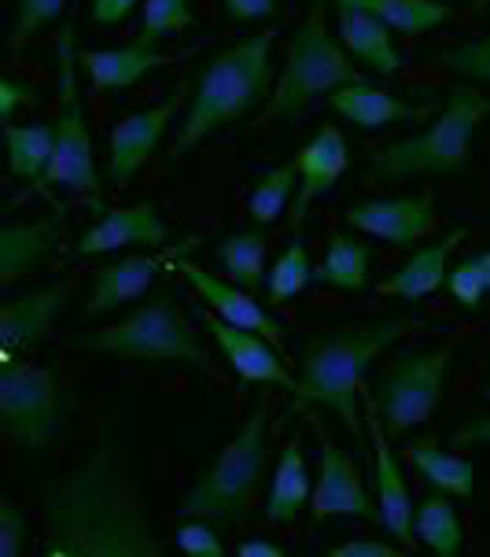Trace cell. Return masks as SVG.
<instances>
[{"instance_id": "obj_1", "label": "cell", "mask_w": 490, "mask_h": 557, "mask_svg": "<svg viewBox=\"0 0 490 557\" xmlns=\"http://www.w3.org/2000/svg\"><path fill=\"white\" fill-rule=\"evenodd\" d=\"M41 506L49 521L45 557H163L169 550L108 432L81 466L41 487Z\"/></svg>"}, {"instance_id": "obj_2", "label": "cell", "mask_w": 490, "mask_h": 557, "mask_svg": "<svg viewBox=\"0 0 490 557\" xmlns=\"http://www.w3.org/2000/svg\"><path fill=\"white\" fill-rule=\"evenodd\" d=\"M410 329H420L417 318H380L357 329L310 336L299 347V384L296 399L332 410L347 432H362L357 395L365 392V373L384 351H391Z\"/></svg>"}, {"instance_id": "obj_3", "label": "cell", "mask_w": 490, "mask_h": 557, "mask_svg": "<svg viewBox=\"0 0 490 557\" xmlns=\"http://www.w3.org/2000/svg\"><path fill=\"white\" fill-rule=\"evenodd\" d=\"M273 45H277V30L254 34L222 49L206 63L169 152L188 156L203 140L237 126L251 111H259L266 97H273V85H277L273 82Z\"/></svg>"}, {"instance_id": "obj_4", "label": "cell", "mask_w": 490, "mask_h": 557, "mask_svg": "<svg viewBox=\"0 0 490 557\" xmlns=\"http://www.w3.org/2000/svg\"><path fill=\"white\" fill-rule=\"evenodd\" d=\"M490 119V92L476 82L454 85L447 108L424 126L420 134L394 140L388 148L369 152V170L376 182H406L420 174H465L473 156V137Z\"/></svg>"}, {"instance_id": "obj_5", "label": "cell", "mask_w": 490, "mask_h": 557, "mask_svg": "<svg viewBox=\"0 0 490 557\" xmlns=\"http://www.w3.org/2000/svg\"><path fill=\"white\" fill-rule=\"evenodd\" d=\"M78 351H92L103 358H122V362H152V366H185L192 373L218 376L211 355L200 344L196 329L188 325L185 310L177 307L174 292H155L145 307L134 314L97 333H85L71 339Z\"/></svg>"}, {"instance_id": "obj_6", "label": "cell", "mask_w": 490, "mask_h": 557, "mask_svg": "<svg viewBox=\"0 0 490 557\" xmlns=\"http://www.w3.org/2000/svg\"><path fill=\"white\" fill-rule=\"evenodd\" d=\"M269 399L259 395L248 421L237 429V436L225 443L218 458L188 487L181 503L185 517H203V521L214 524H237L251 513L269 461Z\"/></svg>"}, {"instance_id": "obj_7", "label": "cell", "mask_w": 490, "mask_h": 557, "mask_svg": "<svg viewBox=\"0 0 490 557\" xmlns=\"http://www.w3.org/2000/svg\"><path fill=\"white\" fill-rule=\"evenodd\" d=\"M362 74L351 63V52L343 49V41H336L325 26V8L317 4L303 23H299L296 37H291L288 63L280 71L273 97L262 111V119L269 122H296L306 115L310 103L322 97H332L343 85H357Z\"/></svg>"}, {"instance_id": "obj_8", "label": "cell", "mask_w": 490, "mask_h": 557, "mask_svg": "<svg viewBox=\"0 0 490 557\" xmlns=\"http://www.w3.org/2000/svg\"><path fill=\"white\" fill-rule=\"evenodd\" d=\"M450 370H454V344L410 347L391 358L384 373L373 381V403L380 410L388 436H406L410 429L431 421L447 392Z\"/></svg>"}, {"instance_id": "obj_9", "label": "cell", "mask_w": 490, "mask_h": 557, "mask_svg": "<svg viewBox=\"0 0 490 557\" xmlns=\"http://www.w3.org/2000/svg\"><path fill=\"white\" fill-rule=\"evenodd\" d=\"M78 49H74V23L60 30V119L55 126V156L37 188H71L100 200L103 182L97 170V152H92L89 122H85V103L78 92Z\"/></svg>"}, {"instance_id": "obj_10", "label": "cell", "mask_w": 490, "mask_h": 557, "mask_svg": "<svg viewBox=\"0 0 490 557\" xmlns=\"http://www.w3.org/2000/svg\"><path fill=\"white\" fill-rule=\"evenodd\" d=\"M67 413V388L49 366L4 362L0 370V418L15 447L45 450Z\"/></svg>"}, {"instance_id": "obj_11", "label": "cell", "mask_w": 490, "mask_h": 557, "mask_svg": "<svg viewBox=\"0 0 490 557\" xmlns=\"http://www.w3.org/2000/svg\"><path fill=\"white\" fill-rule=\"evenodd\" d=\"M347 225L365 237L388 240L394 248H413L439 230V211L431 193L388 196V200H362L347 207Z\"/></svg>"}, {"instance_id": "obj_12", "label": "cell", "mask_w": 490, "mask_h": 557, "mask_svg": "<svg viewBox=\"0 0 490 557\" xmlns=\"http://www.w3.org/2000/svg\"><path fill=\"white\" fill-rule=\"evenodd\" d=\"M185 92H188V85H177L163 103L134 111V115H126L115 129H111V137H108V182L111 185H126L129 177L155 156V148L163 145L169 122H174L177 111H181Z\"/></svg>"}, {"instance_id": "obj_13", "label": "cell", "mask_w": 490, "mask_h": 557, "mask_svg": "<svg viewBox=\"0 0 490 557\" xmlns=\"http://www.w3.org/2000/svg\"><path fill=\"white\" fill-rule=\"evenodd\" d=\"M310 517L314 524L328 521V517H357V521H380V506L365 487L362 469L347 450L336 443H322V469H317V484L310 495Z\"/></svg>"}, {"instance_id": "obj_14", "label": "cell", "mask_w": 490, "mask_h": 557, "mask_svg": "<svg viewBox=\"0 0 490 557\" xmlns=\"http://www.w3.org/2000/svg\"><path fill=\"white\" fill-rule=\"evenodd\" d=\"M365 399V424H369L373 455H376V506H380V524L394 535V543H402L413 554L417 550V535H413V498L402 476V466L391 450V436L384 432L380 410H376L373 395L362 392Z\"/></svg>"}, {"instance_id": "obj_15", "label": "cell", "mask_w": 490, "mask_h": 557, "mask_svg": "<svg viewBox=\"0 0 490 557\" xmlns=\"http://www.w3.org/2000/svg\"><path fill=\"white\" fill-rule=\"evenodd\" d=\"M206 333L218 344L222 358L229 362V370L248 384H266V388H288L296 392L299 376L288 370L285 355L277 351L269 336L251 333V329H240L233 321H225L218 314L206 318Z\"/></svg>"}, {"instance_id": "obj_16", "label": "cell", "mask_w": 490, "mask_h": 557, "mask_svg": "<svg viewBox=\"0 0 490 557\" xmlns=\"http://www.w3.org/2000/svg\"><path fill=\"white\" fill-rule=\"evenodd\" d=\"M174 270L192 285L196 296L203 299V307H211L218 318L233 321V325H240V329H251V333L269 336L277 347L285 344V325L254 299V292L240 288L237 281H229V277H218V273H206L203 267H196L192 259H185V251L174 255Z\"/></svg>"}, {"instance_id": "obj_17", "label": "cell", "mask_w": 490, "mask_h": 557, "mask_svg": "<svg viewBox=\"0 0 490 557\" xmlns=\"http://www.w3.org/2000/svg\"><path fill=\"white\" fill-rule=\"evenodd\" d=\"M74 296L71 281L49 288H34L26 296H12L0 310V362H15L23 351H30L34 344H41L49 336L55 314L67 307Z\"/></svg>"}, {"instance_id": "obj_18", "label": "cell", "mask_w": 490, "mask_h": 557, "mask_svg": "<svg viewBox=\"0 0 490 557\" xmlns=\"http://www.w3.org/2000/svg\"><path fill=\"white\" fill-rule=\"evenodd\" d=\"M299 163V188H296V200H291V230L306 222L310 207H314L322 196L332 188L343 170L351 166V148H347V137L339 134V126H322L314 134V140L296 156Z\"/></svg>"}, {"instance_id": "obj_19", "label": "cell", "mask_w": 490, "mask_h": 557, "mask_svg": "<svg viewBox=\"0 0 490 557\" xmlns=\"http://www.w3.org/2000/svg\"><path fill=\"white\" fill-rule=\"evenodd\" d=\"M169 240V225L159 214V207L152 200H140L129 207H115L92 230L81 233L78 255H103V251H118V248H163Z\"/></svg>"}, {"instance_id": "obj_20", "label": "cell", "mask_w": 490, "mask_h": 557, "mask_svg": "<svg viewBox=\"0 0 490 557\" xmlns=\"http://www.w3.org/2000/svg\"><path fill=\"white\" fill-rule=\"evenodd\" d=\"M63 211L41 222H4L0 233V285H15L18 277L41 270L60 251Z\"/></svg>"}, {"instance_id": "obj_21", "label": "cell", "mask_w": 490, "mask_h": 557, "mask_svg": "<svg viewBox=\"0 0 490 557\" xmlns=\"http://www.w3.org/2000/svg\"><path fill=\"white\" fill-rule=\"evenodd\" d=\"M465 237H468L465 225H454V230H450L442 240L428 244V248H417L399 270L391 273V277L380 281V296L410 299V304H417V299H428L431 292H439L442 285H447L450 255L461 248V240H465Z\"/></svg>"}, {"instance_id": "obj_22", "label": "cell", "mask_w": 490, "mask_h": 557, "mask_svg": "<svg viewBox=\"0 0 490 557\" xmlns=\"http://www.w3.org/2000/svg\"><path fill=\"white\" fill-rule=\"evenodd\" d=\"M78 60H81V67H85V74H89V82L97 92H126V89H134L140 78L169 67L174 55L159 52L155 45L129 41V45H122V49L78 52Z\"/></svg>"}, {"instance_id": "obj_23", "label": "cell", "mask_w": 490, "mask_h": 557, "mask_svg": "<svg viewBox=\"0 0 490 557\" xmlns=\"http://www.w3.org/2000/svg\"><path fill=\"white\" fill-rule=\"evenodd\" d=\"M339 15V41L354 55L357 63L373 67L376 74H399L402 71V52L394 45V34L384 18L357 8L354 0H336Z\"/></svg>"}, {"instance_id": "obj_24", "label": "cell", "mask_w": 490, "mask_h": 557, "mask_svg": "<svg viewBox=\"0 0 490 557\" xmlns=\"http://www.w3.org/2000/svg\"><path fill=\"white\" fill-rule=\"evenodd\" d=\"M159 270H163V262L155 255H126V259L100 267L92 273V296L85 299L81 318H103L111 310L134 304L155 285Z\"/></svg>"}, {"instance_id": "obj_25", "label": "cell", "mask_w": 490, "mask_h": 557, "mask_svg": "<svg viewBox=\"0 0 490 557\" xmlns=\"http://www.w3.org/2000/svg\"><path fill=\"white\" fill-rule=\"evenodd\" d=\"M328 108L336 111L339 119L354 122L357 129H384L394 126V122H420L431 115L428 103H406L391 92L376 89L369 82H357V85H343L328 97Z\"/></svg>"}, {"instance_id": "obj_26", "label": "cell", "mask_w": 490, "mask_h": 557, "mask_svg": "<svg viewBox=\"0 0 490 557\" xmlns=\"http://www.w3.org/2000/svg\"><path fill=\"white\" fill-rule=\"evenodd\" d=\"M310 495H314V484H310V469L303 458V436L291 432L280 447L277 469H273V484L266 495V521L269 524H291L303 506H310Z\"/></svg>"}, {"instance_id": "obj_27", "label": "cell", "mask_w": 490, "mask_h": 557, "mask_svg": "<svg viewBox=\"0 0 490 557\" xmlns=\"http://www.w3.org/2000/svg\"><path fill=\"white\" fill-rule=\"evenodd\" d=\"M406 461L436 491H447V495H454V498H468L476 491L473 461L454 455V450H442L439 440H431V436L413 440L406 447Z\"/></svg>"}, {"instance_id": "obj_28", "label": "cell", "mask_w": 490, "mask_h": 557, "mask_svg": "<svg viewBox=\"0 0 490 557\" xmlns=\"http://www.w3.org/2000/svg\"><path fill=\"white\" fill-rule=\"evenodd\" d=\"M373 267V248L354 240L351 233H332L322 262L314 267V281L336 292H365Z\"/></svg>"}, {"instance_id": "obj_29", "label": "cell", "mask_w": 490, "mask_h": 557, "mask_svg": "<svg viewBox=\"0 0 490 557\" xmlns=\"http://www.w3.org/2000/svg\"><path fill=\"white\" fill-rule=\"evenodd\" d=\"M413 535L439 557H457L465 550V524L447 491H431L413 506Z\"/></svg>"}, {"instance_id": "obj_30", "label": "cell", "mask_w": 490, "mask_h": 557, "mask_svg": "<svg viewBox=\"0 0 490 557\" xmlns=\"http://www.w3.org/2000/svg\"><path fill=\"white\" fill-rule=\"evenodd\" d=\"M4 145H8V166L18 182H41L55 156V126L49 122H34V126H4Z\"/></svg>"}, {"instance_id": "obj_31", "label": "cell", "mask_w": 490, "mask_h": 557, "mask_svg": "<svg viewBox=\"0 0 490 557\" xmlns=\"http://www.w3.org/2000/svg\"><path fill=\"white\" fill-rule=\"evenodd\" d=\"M214 255H218L225 277L259 296V288L266 285V233L259 225L243 233H229L225 240H218Z\"/></svg>"}, {"instance_id": "obj_32", "label": "cell", "mask_w": 490, "mask_h": 557, "mask_svg": "<svg viewBox=\"0 0 490 557\" xmlns=\"http://www.w3.org/2000/svg\"><path fill=\"white\" fill-rule=\"evenodd\" d=\"M357 8L373 12L376 18L391 26L399 34H431L436 26L450 23L454 15V4H442V0H354Z\"/></svg>"}, {"instance_id": "obj_33", "label": "cell", "mask_w": 490, "mask_h": 557, "mask_svg": "<svg viewBox=\"0 0 490 557\" xmlns=\"http://www.w3.org/2000/svg\"><path fill=\"white\" fill-rule=\"evenodd\" d=\"M296 188H299V163L296 159L266 170V174L259 177V185H254L251 200H248L251 222L259 225V230H266V225L285 219V214L291 211V196H296Z\"/></svg>"}, {"instance_id": "obj_34", "label": "cell", "mask_w": 490, "mask_h": 557, "mask_svg": "<svg viewBox=\"0 0 490 557\" xmlns=\"http://www.w3.org/2000/svg\"><path fill=\"white\" fill-rule=\"evenodd\" d=\"M310 281H314V262H310V251H306V240L291 237V244L280 251V259L273 262L269 277H266V299L269 307H285L291 299L303 292Z\"/></svg>"}, {"instance_id": "obj_35", "label": "cell", "mask_w": 490, "mask_h": 557, "mask_svg": "<svg viewBox=\"0 0 490 557\" xmlns=\"http://www.w3.org/2000/svg\"><path fill=\"white\" fill-rule=\"evenodd\" d=\"M196 26V12L188 0H145L140 4V34L137 41L155 45L163 37L185 34Z\"/></svg>"}, {"instance_id": "obj_36", "label": "cell", "mask_w": 490, "mask_h": 557, "mask_svg": "<svg viewBox=\"0 0 490 557\" xmlns=\"http://www.w3.org/2000/svg\"><path fill=\"white\" fill-rule=\"evenodd\" d=\"M436 63L461 74L465 82L490 85V34L476 37V41H461V45H454V49L436 52Z\"/></svg>"}, {"instance_id": "obj_37", "label": "cell", "mask_w": 490, "mask_h": 557, "mask_svg": "<svg viewBox=\"0 0 490 557\" xmlns=\"http://www.w3.org/2000/svg\"><path fill=\"white\" fill-rule=\"evenodd\" d=\"M447 288H450V296L457 299V307L473 310V314H476V310H483L487 296H490L483 273H479V267H476V259H465V262H457V267H450Z\"/></svg>"}, {"instance_id": "obj_38", "label": "cell", "mask_w": 490, "mask_h": 557, "mask_svg": "<svg viewBox=\"0 0 490 557\" xmlns=\"http://www.w3.org/2000/svg\"><path fill=\"white\" fill-rule=\"evenodd\" d=\"M67 8V0H15V30L12 45H26V37H34L41 26H49L55 15Z\"/></svg>"}, {"instance_id": "obj_39", "label": "cell", "mask_w": 490, "mask_h": 557, "mask_svg": "<svg viewBox=\"0 0 490 557\" xmlns=\"http://www.w3.org/2000/svg\"><path fill=\"white\" fill-rule=\"evenodd\" d=\"M177 550L188 557H225V543L222 535L214 532V521H203V517H192L177 528Z\"/></svg>"}, {"instance_id": "obj_40", "label": "cell", "mask_w": 490, "mask_h": 557, "mask_svg": "<svg viewBox=\"0 0 490 557\" xmlns=\"http://www.w3.org/2000/svg\"><path fill=\"white\" fill-rule=\"evenodd\" d=\"M30 543V517L18 509L12 498L0 503V554L4 557H18Z\"/></svg>"}, {"instance_id": "obj_41", "label": "cell", "mask_w": 490, "mask_h": 557, "mask_svg": "<svg viewBox=\"0 0 490 557\" xmlns=\"http://www.w3.org/2000/svg\"><path fill=\"white\" fill-rule=\"evenodd\" d=\"M23 103H26V108H34V103H37L34 85H26L18 78H0V119H4V126H12Z\"/></svg>"}, {"instance_id": "obj_42", "label": "cell", "mask_w": 490, "mask_h": 557, "mask_svg": "<svg viewBox=\"0 0 490 557\" xmlns=\"http://www.w3.org/2000/svg\"><path fill=\"white\" fill-rule=\"evenodd\" d=\"M336 557H399V554H410L402 543H388V540H354V543H343L332 550Z\"/></svg>"}, {"instance_id": "obj_43", "label": "cell", "mask_w": 490, "mask_h": 557, "mask_svg": "<svg viewBox=\"0 0 490 557\" xmlns=\"http://www.w3.org/2000/svg\"><path fill=\"white\" fill-rule=\"evenodd\" d=\"M222 4L233 23H254V18H269L277 12L280 0H222Z\"/></svg>"}, {"instance_id": "obj_44", "label": "cell", "mask_w": 490, "mask_h": 557, "mask_svg": "<svg viewBox=\"0 0 490 557\" xmlns=\"http://www.w3.org/2000/svg\"><path fill=\"white\" fill-rule=\"evenodd\" d=\"M450 447H487L490 450V418H473L450 432Z\"/></svg>"}, {"instance_id": "obj_45", "label": "cell", "mask_w": 490, "mask_h": 557, "mask_svg": "<svg viewBox=\"0 0 490 557\" xmlns=\"http://www.w3.org/2000/svg\"><path fill=\"white\" fill-rule=\"evenodd\" d=\"M140 0H92V23L97 26H118L122 18L134 15Z\"/></svg>"}, {"instance_id": "obj_46", "label": "cell", "mask_w": 490, "mask_h": 557, "mask_svg": "<svg viewBox=\"0 0 490 557\" xmlns=\"http://www.w3.org/2000/svg\"><path fill=\"white\" fill-rule=\"evenodd\" d=\"M240 557H285V546L280 543H269V540H248L237 546Z\"/></svg>"}, {"instance_id": "obj_47", "label": "cell", "mask_w": 490, "mask_h": 557, "mask_svg": "<svg viewBox=\"0 0 490 557\" xmlns=\"http://www.w3.org/2000/svg\"><path fill=\"white\" fill-rule=\"evenodd\" d=\"M473 259H476V267H479V273H483V281L490 288V251H479V255H473Z\"/></svg>"}, {"instance_id": "obj_48", "label": "cell", "mask_w": 490, "mask_h": 557, "mask_svg": "<svg viewBox=\"0 0 490 557\" xmlns=\"http://www.w3.org/2000/svg\"><path fill=\"white\" fill-rule=\"evenodd\" d=\"M483 399H490V373H487V381H483Z\"/></svg>"}]
</instances>
